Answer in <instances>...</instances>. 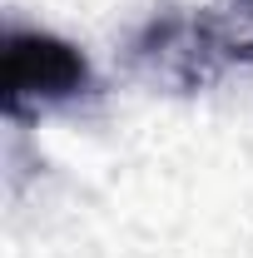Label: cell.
Returning a JSON list of instances; mask_svg holds the SVG:
<instances>
[{
	"label": "cell",
	"instance_id": "obj_1",
	"mask_svg": "<svg viewBox=\"0 0 253 258\" xmlns=\"http://www.w3.org/2000/svg\"><path fill=\"white\" fill-rule=\"evenodd\" d=\"M90 80V64L80 50L40 30H10L5 40V109L25 114L40 104H60L80 95Z\"/></svg>",
	"mask_w": 253,
	"mask_h": 258
}]
</instances>
